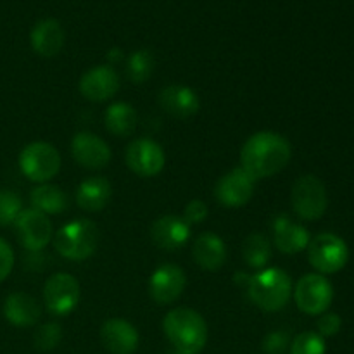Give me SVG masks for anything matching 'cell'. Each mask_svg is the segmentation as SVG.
Masks as SVG:
<instances>
[{
	"mask_svg": "<svg viewBox=\"0 0 354 354\" xmlns=\"http://www.w3.org/2000/svg\"><path fill=\"white\" fill-rule=\"evenodd\" d=\"M31 206L44 214H59L68 209V196L52 183H40L31 190Z\"/></svg>",
	"mask_w": 354,
	"mask_h": 354,
	"instance_id": "obj_24",
	"label": "cell"
},
{
	"mask_svg": "<svg viewBox=\"0 0 354 354\" xmlns=\"http://www.w3.org/2000/svg\"><path fill=\"white\" fill-rule=\"evenodd\" d=\"M248 294L263 311H279L289 303L292 282L282 268H266L249 279Z\"/></svg>",
	"mask_w": 354,
	"mask_h": 354,
	"instance_id": "obj_3",
	"label": "cell"
},
{
	"mask_svg": "<svg viewBox=\"0 0 354 354\" xmlns=\"http://www.w3.org/2000/svg\"><path fill=\"white\" fill-rule=\"evenodd\" d=\"M289 342L290 337L287 332L277 330L266 335L265 341H263V349L266 354H283L289 348Z\"/></svg>",
	"mask_w": 354,
	"mask_h": 354,
	"instance_id": "obj_31",
	"label": "cell"
},
{
	"mask_svg": "<svg viewBox=\"0 0 354 354\" xmlns=\"http://www.w3.org/2000/svg\"><path fill=\"white\" fill-rule=\"evenodd\" d=\"M111 196H113V187L109 180L104 176H93L80 183L76 190V203L82 209L95 213V211H102L109 204Z\"/></svg>",
	"mask_w": 354,
	"mask_h": 354,
	"instance_id": "obj_23",
	"label": "cell"
},
{
	"mask_svg": "<svg viewBox=\"0 0 354 354\" xmlns=\"http://www.w3.org/2000/svg\"><path fill=\"white\" fill-rule=\"evenodd\" d=\"M14 266V252L10 245L3 239H0V282L7 279L12 272Z\"/></svg>",
	"mask_w": 354,
	"mask_h": 354,
	"instance_id": "obj_34",
	"label": "cell"
},
{
	"mask_svg": "<svg viewBox=\"0 0 354 354\" xmlns=\"http://www.w3.org/2000/svg\"><path fill=\"white\" fill-rule=\"evenodd\" d=\"M100 341L111 354H133L138 348V332L130 322L111 318L100 328Z\"/></svg>",
	"mask_w": 354,
	"mask_h": 354,
	"instance_id": "obj_17",
	"label": "cell"
},
{
	"mask_svg": "<svg viewBox=\"0 0 354 354\" xmlns=\"http://www.w3.org/2000/svg\"><path fill=\"white\" fill-rule=\"evenodd\" d=\"M121 57H123V52H121L120 48H114V50H111V54H109L111 61H118V59H121Z\"/></svg>",
	"mask_w": 354,
	"mask_h": 354,
	"instance_id": "obj_35",
	"label": "cell"
},
{
	"mask_svg": "<svg viewBox=\"0 0 354 354\" xmlns=\"http://www.w3.org/2000/svg\"><path fill=\"white\" fill-rule=\"evenodd\" d=\"M310 234L299 223H294L287 214H279L273 221V242L283 254H297L310 245Z\"/></svg>",
	"mask_w": 354,
	"mask_h": 354,
	"instance_id": "obj_19",
	"label": "cell"
},
{
	"mask_svg": "<svg viewBox=\"0 0 354 354\" xmlns=\"http://www.w3.org/2000/svg\"><path fill=\"white\" fill-rule=\"evenodd\" d=\"M207 216V206L199 199L190 201L185 206V211H183V220L192 227V225L203 223Z\"/></svg>",
	"mask_w": 354,
	"mask_h": 354,
	"instance_id": "obj_33",
	"label": "cell"
},
{
	"mask_svg": "<svg viewBox=\"0 0 354 354\" xmlns=\"http://www.w3.org/2000/svg\"><path fill=\"white\" fill-rule=\"evenodd\" d=\"M104 121H106V128L113 135L128 137L137 128L138 116L133 106H130L128 102H114L107 107Z\"/></svg>",
	"mask_w": 354,
	"mask_h": 354,
	"instance_id": "obj_25",
	"label": "cell"
},
{
	"mask_svg": "<svg viewBox=\"0 0 354 354\" xmlns=\"http://www.w3.org/2000/svg\"><path fill=\"white\" fill-rule=\"evenodd\" d=\"M325 339L318 332H303L290 344V354H325Z\"/></svg>",
	"mask_w": 354,
	"mask_h": 354,
	"instance_id": "obj_28",
	"label": "cell"
},
{
	"mask_svg": "<svg viewBox=\"0 0 354 354\" xmlns=\"http://www.w3.org/2000/svg\"><path fill=\"white\" fill-rule=\"evenodd\" d=\"M178 354H182V353H178Z\"/></svg>",
	"mask_w": 354,
	"mask_h": 354,
	"instance_id": "obj_36",
	"label": "cell"
},
{
	"mask_svg": "<svg viewBox=\"0 0 354 354\" xmlns=\"http://www.w3.org/2000/svg\"><path fill=\"white\" fill-rule=\"evenodd\" d=\"M308 258L311 266L320 275L341 272L349 259L348 244L334 234H320L311 239L308 245Z\"/></svg>",
	"mask_w": 354,
	"mask_h": 354,
	"instance_id": "obj_7",
	"label": "cell"
},
{
	"mask_svg": "<svg viewBox=\"0 0 354 354\" xmlns=\"http://www.w3.org/2000/svg\"><path fill=\"white\" fill-rule=\"evenodd\" d=\"M294 299L303 313L317 317V315L327 313L334 299V289L324 275L308 273L297 282L294 289Z\"/></svg>",
	"mask_w": 354,
	"mask_h": 354,
	"instance_id": "obj_8",
	"label": "cell"
},
{
	"mask_svg": "<svg viewBox=\"0 0 354 354\" xmlns=\"http://www.w3.org/2000/svg\"><path fill=\"white\" fill-rule=\"evenodd\" d=\"M159 106L169 116L187 120L199 113L201 99L196 90L185 85H171L166 86L159 93Z\"/></svg>",
	"mask_w": 354,
	"mask_h": 354,
	"instance_id": "obj_18",
	"label": "cell"
},
{
	"mask_svg": "<svg viewBox=\"0 0 354 354\" xmlns=\"http://www.w3.org/2000/svg\"><path fill=\"white\" fill-rule=\"evenodd\" d=\"M187 277L180 266L162 265L156 270L149 280V292L151 297L161 306L173 304L185 290Z\"/></svg>",
	"mask_w": 354,
	"mask_h": 354,
	"instance_id": "obj_13",
	"label": "cell"
},
{
	"mask_svg": "<svg viewBox=\"0 0 354 354\" xmlns=\"http://www.w3.org/2000/svg\"><path fill=\"white\" fill-rule=\"evenodd\" d=\"M162 328L176 351L182 354H199L207 342L206 320L190 308H175L162 322Z\"/></svg>",
	"mask_w": 354,
	"mask_h": 354,
	"instance_id": "obj_2",
	"label": "cell"
},
{
	"mask_svg": "<svg viewBox=\"0 0 354 354\" xmlns=\"http://www.w3.org/2000/svg\"><path fill=\"white\" fill-rule=\"evenodd\" d=\"M256 180L244 168H234L221 176L214 189L216 201L223 207H242L254 194Z\"/></svg>",
	"mask_w": 354,
	"mask_h": 354,
	"instance_id": "obj_12",
	"label": "cell"
},
{
	"mask_svg": "<svg viewBox=\"0 0 354 354\" xmlns=\"http://www.w3.org/2000/svg\"><path fill=\"white\" fill-rule=\"evenodd\" d=\"M19 168L28 180L48 183L61 169V154L47 142H33L19 154Z\"/></svg>",
	"mask_w": 354,
	"mask_h": 354,
	"instance_id": "obj_5",
	"label": "cell"
},
{
	"mask_svg": "<svg viewBox=\"0 0 354 354\" xmlns=\"http://www.w3.org/2000/svg\"><path fill=\"white\" fill-rule=\"evenodd\" d=\"M62 339V328L59 324H45L35 332V348L40 351H52Z\"/></svg>",
	"mask_w": 354,
	"mask_h": 354,
	"instance_id": "obj_30",
	"label": "cell"
},
{
	"mask_svg": "<svg viewBox=\"0 0 354 354\" xmlns=\"http://www.w3.org/2000/svg\"><path fill=\"white\" fill-rule=\"evenodd\" d=\"M14 225H16L19 242L28 251H41L52 241L50 220L47 218V214L40 213V211L33 209V207L21 211Z\"/></svg>",
	"mask_w": 354,
	"mask_h": 354,
	"instance_id": "obj_11",
	"label": "cell"
},
{
	"mask_svg": "<svg viewBox=\"0 0 354 354\" xmlns=\"http://www.w3.org/2000/svg\"><path fill=\"white\" fill-rule=\"evenodd\" d=\"M120 90V76L109 66H95L80 80V92L92 102L113 99Z\"/></svg>",
	"mask_w": 354,
	"mask_h": 354,
	"instance_id": "obj_14",
	"label": "cell"
},
{
	"mask_svg": "<svg viewBox=\"0 0 354 354\" xmlns=\"http://www.w3.org/2000/svg\"><path fill=\"white\" fill-rule=\"evenodd\" d=\"M44 301L48 313L55 317H66L80 303L78 280L68 273H55L45 283Z\"/></svg>",
	"mask_w": 354,
	"mask_h": 354,
	"instance_id": "obj_9",
	"label": "cell"
},
{
	"mask_svg": "<svg viewBox=\"0 0 354 354\" xmlns=\"http://www.w3.org/2000/svg\"><path fill=\"white\" fill-rule=\"evenodd\" d=\"M151 237L154 244L162 251H178L189 242L190 225L183 220V216L166 214L152 223Z\"/></svg>",
	"mask_w": 354,
	"mask_h": 354,
	"instance_id": "obj_16",
	"label": "cell"
},
{
	"mask_svg": "<svg viewBox=\"0 0 354 354\" xmlns=\"http://www.w3.org/2000/svg\"><path fill=\"white\" fill-rule=\"evenodd\" d=\"M64 45V30L55 19H44L31 30V47L41 57H54Z\"/></svg>",
	"mask_w": 354,
	"mask_h": 354,
	"instance_id": "obj_22",
	"label": "cell"
},
{
	"mask_svg": "<svg viewBox=\"0 0 354 354\" xmlns=\"http://www.w3.org/2000/svg\"><path fill=\"white\" fill-rule=\"evenodd\" d=\"M242 256L251 268H265L272 258V242L263 234H251L242 245Z\"/></svg>",
	"mask_w": 354,
	"mask_h": 354,
	"instance_id": "obj_26",
	"label": "cell"
},
{
	"mask_svg": "<svg viewBox=\"0 0 354 354\" xmlns=\"http://www.w3.org/2000/svg\"><path fill=\"white\" fill-rule=\"evenodd\" d=\"M292 147L283 135L275 131H259L248 138L241 151V168L254 180L268 178L282 171L290 161Z\"/></svg>",
	"mask_w": 354,
	"mask_h": 354,
	"instance_id": "obj_1",
	"label": "cell"
},
{
	"mask_svg": "<svg viewBox=\"0 0 354 354\" xmlns=\"http://www.w3.org/2000/svg\"><path fill=\"white\" fill-rule=\"evenodd\" d=\"M55 251L69 261H85L99 245V228L86 218L71 221L57 232L54 239Z\"/></svg>",
	"mask_w": 354,
	"mask_h": 354,
	"instance_id": "obj_4",
	"label": "cell"
},
{
	"mask_svg": "<svg viewBox=\"0 0 354 354\" xmlns=\"http://www.w3.org/2000/svg\"><path fill=\"white\" fill-rule=\"evenodd\" d=\"M194 261L207 272H216L227 261V245L213 232H204L196 239L192 248Z\"/></svg>",
	"mask_w": 354,
	"mask_h": 354,
	"instance_id": "obj_20",
	"label": "cell"
},
{
	"mask_svg": "<svg viewBox=\"0 0 354 354\" xmlns=\"http://www.w3.org/2000/svg\"><path fill=\"white\" fill-rule=\"evenodd\" d=\"M71 152L75 161L88 169H102L111 161V149L107 142L88 131L75 135L71 142Z\"/></svg>",
	"mask_w": 354,
	"mask_h": 354,
	"instance_id": "obj_15",
	"label": "cell"
},
{
	"mask_svg": "<svg viewBox=\"0 0 354 354\" xmlns=\"http://www.w3.org/2000/svg\"><path fill=\"white\" fill-rule=\"evenodd\" d=\"M290 203L297 216L306 221H317L327 211V189L318 176L304 175L294 183Z\"/></svg>",
	"mask_w": 354,
	"mask_h": 354,
	"instance_id": "obj_6",
	"label": "cell"
},
{
	"mask_svg": "<svg viewBox=\"0 0 354 354\" xmlns=\"http://www.w3.org/2000/svg\"><path fill=\"white\" fill-rule=\"evenodd\" d=\"M40 306L30 294L14 292L7 297L3 304V317L14 327H31L40 320Z\"/></svg>",
	"mask_w": 354,
	"mask_h": 354,
	"instance_id": "obj_21",
	"label": "cell"
},
{
	"mask_svg": "<svg viewBox=\"0 0 354 354\" xmlns=\"http://www.w3.org/2000/svg\"><path fill=\"white\" fill-rule=\"evenodd\" d=\"M156 68L154 55L151 50H137L130 55L127 64L128 78L133 83H144L152 76Z\"/></svg>",
	"mask_w": 354,
	"mask_h": 354,
	"instance_id": "obj_27",
	"label": "cell"
},
{
	"mask_svg": "<svg viewBox=\"0 0 354 354\" xmlns=\"http://www.w3.org/2000/svg\"><path fill=\"white\" fill-rule=\"evenodd\" d=\"M23 211V204L17 194L10 190H0V227L14 223Z\"/></svg>",
	"mask_w": 354,
	"mask_h": 354,
	"instance_id": "obj_29",
	"label": "cell"
},
{
	"mask_svg": "<svg viewBox=\"0 0 354 354\" xmlns=\"http://www.w3.org/2000/svg\"><path fill=\"white\" fill-rule=\"evenodd\" d=\"M127 166L142 178L159 175L165 168L166 156L161 145L151 138H137L127 147Z\"/></svg>",
	"mask_w": 354,
	"mask_h": 354,
	"instance_id": "obj_10",
	"label": "cell"
},
{
	"mask_svg": "<svg viewBox=\"0 0 354 354\" xmlns=\"http://www.w3.org/2000/svg\"><path fill=\"white\" fill-rule=\"evenodd\" d=\"M318 327V334L322 337H332V335L339 334L342 327V320L337 313H324L320 317L317 324Z\"/></svg>",
	"mask_w": 354,
	"mask_h": 354,
	"instance_id": "obj_32",
	"label": "cell"
}]
</instances>
